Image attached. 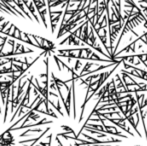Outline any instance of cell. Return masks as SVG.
Returning <instances> with one entry per match:
<instances>
[{
    "instance_id": "7a4b0ae2",
    "label": "cell",
    "mask_w": 147,
    "mask_h": 146,
    "mask_svg": "<svg viewBox=\"0 0 147 146\" xmlns=\"http://www.w3.org/2000/svg\"><path fill=\"white\" fill-rule=\"evenodd\" d=\"M66 41H68V45H76V46H79V45H80L79 39H78L77 37L74 35V34H72V33H70V35L68 36V37H66L64 40H62L61 42L59 43V44L60 45L65 44Z\"/></svg>"
},
{
    "instance_id": "277c9868",
    "label": "cell",
    "mask_w": 147,
    "mask_h": 146,
    "mask_svg": "<svg viewBox=\"0 0 147 146\" xmlns=\"http://www.w3.org/2000/svg\"><path fill=\"white\" fill-rule=\"evenodd\" d=\"M93 65H96V63H91V62H87L85 63V66L83 67V69L81 70V72H80L79 75H83V74L89 72V69L91 68V67L93 66Z\"/></svg>"
},
{
    "instance_id": "8992f818",
    "label": "cell",
    "mask_w": 147,
    "mask_h": 146,
    "mask_svg": "<svg viewBox=\"0 0 147 146\" xmlns=\"http://www.w3.org/2000/svg\"><path fill=\"white\" fill-rule=\"evenodd\" d=\"M82 65V62L80 59H76V62H75V66H74V70L75 71H78L79 70V68L81 67Z\"/></svg>"
},
{
    "instance_id": "5b68a950",
    "label": "cell",
    "mask_w": 147,
    "mask_h": 146,
    "mask_svg": "<svg viewBox=\"0 0 147 146\" xmlns=\"http://www.w3.org/2000/svg\"><path fill=\"white\" fill-rule=\"evenodd\" d=\"M140 61L144 64V66L147 68V53H141V54H136Z\"/></svg>"
},
{
    "instance_id": "6da1fadb",
    "label": "cell",
    "mask_w": 147,
    "mask_h": 146,
    "mask_svg": "<svg viewBox=\"0 0 147 146\" xmlns=\"http://www.w3.org/2000/svg\"><path fill=\"white\" fill-rule=\"evenodd\" d=\"M14 144V136L9 129L0 135V146H11Z\"/></svg>"
},
{
    "instance_id": "ba28073f",
    "label": "cell",
    "mask_w": 147,
    "mask_h": 146,
    "mask_svg": "<svg viewBox=\"0 0 147 146\" xmlns=\"http://www.w3.org/2000/svg\"><path fill=\"white\" fill-rule=\"evenodd\" d=\"M145 135H146V139H147V130H146V133H145Z\"/></svg>"
},
{
    "instance_id": "52a82bcc",
    "label": "cell",
    "mask_w": 147,
    "mask_h": 146,
    "mask_svg": "<svg viewBox=\"0 0 147 146\" xmlns=\"http://www.w3.org/2000/svg\"><path fill=\"white\" fill-rule=\"evenodd\" d=\"M53 58H54L55 63H56L57 67H58V70L59 71H62V68H61V66H60V64H61V63H60V59L56 56V55H53Z\"/></svg>"
},
{
    "instance_id": "3957f363",
    "label": "cell",
    "mask_w": 147,
    "mask_h": 146,
    "mask_svg": "<svg viewBox=\"0 0 147 146\" xmlns=\"http://www.w3.org/2000/svg\"><path fill=\"white\" fill-rule=\"evenodd\" d=\"M71 96H72V88L70 86V88L67 90V98H66L65 104H64V107H65L66 113H67L68 116H70V102H71Z\"/></svg>"
}]
</instances>
